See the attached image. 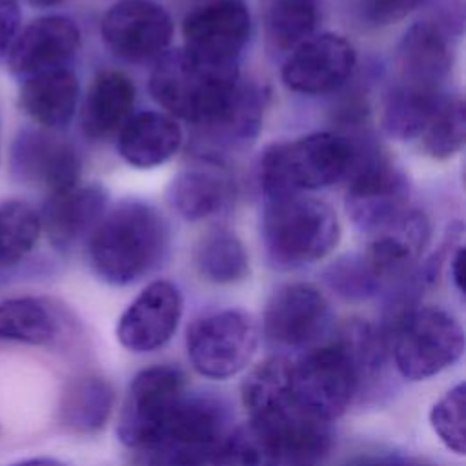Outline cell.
I'll use <instances>...</instances> for the list:
<instances>
[{
    "label": "cell",
    "mask_w": 466,
    "mask_h": 466,
    "mask_svg": "<svg viewBox=\"0 0 466 466\" xmlns=\"http://www.w3.org/2000/svg\"><path fill=\"white\" fill-rule=\"evenodd\" d=\"M87 240L93 271L109 284L126 286L160 264L169 246V226L149 202L126 198L104 213Z\"/></svg>",
    "instance_id": "cell-1"
},
{
    "label": "cell",
    "mask_w": 466,
    "mask_h": 466,
    "mask_svg": "<svg viewBox=\"0 0 466 466\" xmlns=\"http://www.w3.org/2000/svg\"><path fill=\"white\" fill-rule=\"evenodd\" d=\"M238 82L237 62H213L180 47L158 56L149 91L171 116L202 126L226 106Z\"/></svg>",
    "instance_id": "cell-2"
},
{
    "label": "cell",
    "mask_w": 466,
    "mask_h": 466,
    "mask_svg": "<svg viewBox=\"0 0 466 466\" xmlns=\"http://www.w3.org/2000/svg\"><path fill=\"white\" fill-rule=\"evenodd\" d=\"M386 331L388 351L400 377L426 380L451 364L464 351L461 322L437 306L399 304Z\"/></svg>",
    "instance_id": "cell-3"
},
{
    "label": "cell",
    "mask_w": 466,
    "mask_h": 466,
    "mask_svg": "<svg viewBox=\"0 0 466 466\" xmlns=\"http://www.w3.org/2000/svg\"><path fill=\"white\" fill-rule=\"evenodd\" d=\"M355 158L353 142L337 133L322 131L277 142L260 157V184L268 198L328 187L351 171Z\"/></svg>",
    "instance_id": "cell-4"
},
{
    "label": "cell",
    "mask_w": 466,
    "mask_h": 466,
    "mask_svg": "<svg viewBox=\"0 0 466 466\" xmlns=\"http://www.w3.org/2000/svg\"><path fill=\"white\" fill-rule=\"evenodd\" d=\"M262 238L277 266L299 268L324 258L337 248L340 224L328 202L300 193L282 195L268 198Z\"/></svg>",
    "instance_id": "cell-5"
},
{
    "label": "cell",
    "mask_w": 466,
    "mask_h": 466,
    "mask_svg": "<svg viewBox=\"0 0 466 466\" xmlns=\"http://www.w3.org/2000/svg\"><path fill=\"white\" fill-rule=\"evenodd\" d=\"M224 435L226 417L215 400L184 397L151 441L135 450V464L211 466Z\"/></svg>",
    "instance_id": "cell-6"
},
{
    "label": "cell",
    "mask_w": 466,
    "mask_h": 466,
    "mask_svg": "<svg viewBox=\"0 0 466 466\" xmlns=\"http://www.w3.org/2000/svg\"><path fill=\"white\" fill-rule=\"evenodd\" d=\"M258 346L255 319L238 308H226L195 319L186 331V351L193 370L213 380L240 373Z\"/></svg>",
    "instance_id": "cell-7"
},
{
    "label": "cell",
    "mask_w": 466,
    "mask_h": 466,
    "mask_svg": "<svg viewBox=\"0 0 466 466\" xmlns=\"http://www.w3.org/2000/svg\"><path fill=\"white\" fill-rule=\"evenodd\" d=\"M362 380L360 370L335 339L309 348L291 362V388L297 402L328 422L350 408Z\"/></svg>",
    "instance_id": "cell-8"
},
{
    "label": "cell",
    "mask_w": 466,
    "mask_h": 466,
    "mask_svg": "<svg viewBox=\"0 0 466 466\" xmlns=\"http://www.w3.org/2000/svg\"><path fill=\"white\" fill-rule=\"evenodd\" d=\"M186 377L180 368L155 364L138 371L127 386L116 435L129 450L142 448L167 420L184 395Z\"/></svg>",
    "instance_id": "cell-9"
},
{
    "label": "cell",
    "mask_w": 466,
    "mask_h": 466,
    "mask_svg": "<svg viewBox=\"0 0 466 466\" xmlns=\"http://www.w3.org/2000/svg\"><path fill=\"white\" fill-rule=\"evenodd\" d=\"M100 35L116 56L144 62L166 53L173 38V20L153 0H118L106 11Z\"/></svg>",
    "instance_id": "cell-10"
},
{
    "label": "cell",
    "mask_w": 466,
    "mask_h": 466,
    "mask_svg": "<svg viewBox=\"0 0 466 466\" xmlns=\"http://www.w3.org/2000/svg\"><path fill=\"white\" fill-rule=\"evenodd\" d=\"M353 167L359 169L346 193V211L359 229L371 235L410 206V182L399 167L380 157Z\"/></svg>",
    "instance_id": "cell-11"
},
{
    "label": "cell",
    "mask_w": 466,
    "mask_h": 466,
    "mask_svg": "<svg viewBox=\"0 0 466 466\" xmlns=\"http://www.w3.org/2000/svg\"><path fill=\"white\" fill-rule=\"evenodd\" d=\"M355 62V47L342 35H311L289 51L282 67V80L291 91L324 95L348 82Z\"/></svg>",
    "instance_id": "cell-12"
},
{
    "label": "cell",
    "mask_w": 466,
    "mask_h": 466,
    "mask_svg": "<svg viewBox=\"0 0 466 466\" xmlns=\"http://www.w3.org/2000/svg\"><path fill=\"white\" fill-rule=\"evenodd\" d=\"M329 304L311 284L293 282L280 286L268 300L262 328L264 335L284 348H309L328 329Z\"/></svg>",
    "instance_id": "cell-13"
},
{
    "label": "cell",
    "mask_w": 466,
    "mask_h": 466,
    "mask_svg": "<svg viewBox=\"0 0 466 466\" xmlns=\"http://www.w3.org/2000/svg\"><path fill=\"white\" fill-rule=\"evenodd\" d=\"M180 317V289L169 280H155L147 284L120 315L116 339L127 351H155L175 335Z\"/></svg>",
    "instance_id": "cell-14"
},
{
    "label": "cell",
    "mask_w": 466,
    "mask_h": 466,
    "mask_svg": "<svg viewBox=\"0 0 466 466\" xmlns=\"http://www.w3.org/2000/svg\"><path fill=\"white\" fill-rule=\"evenodd\" d=\"M186 49L213 60L237 62L251 35V15L242 0H211L186 15Z\"/></svg>",
    "instance_id": "cell-15"
},
{
    "label": "cell",
    "mask_w": 466,
    "mask_h": 466,
    "mask_svg": "<svg viewBox=\"0 0 466 466\" xmlns=\"http://www.w3.org/2000/svg\"><path fill=\"white\" fill-rule=\"evenodd\" d=\"M11 171L51 195L78 184L80 158L64 138L44 129H22L11 146Z\"/></svg>",
    "instance_id": "cell-16"
},
{
    "label": "cell",
    "mask_w": 466,
    "mask_h": 466,
    "mask_svg": "<svg viewBox=\"0 0 466 466\" xmlns=\"http://www.w3.org/2000/svg\"><path fill=\"white\" fill-rule=\"evenodd\" d=\"M80 47L78 25L62 15L33 20L16 35L9 49V69L22 80L67 67Z\"/></svg>",
    "instance_id": "cell-17"
},
{
    "label": "cell",
    "mask_w": 466,
    "mask_h": 466,
    "mask_svg": "<svg viewBox=\"0 0 466 466\" xmlns=\"http://www.w3.org/2000/svg\"><path fill=\"white\" fill-rule=\"evenodd\" d=\"M109 193L102 184L73 186L51 193L42 208L40 228L56 249H69L89 237L106 213Z\"/></svg>",
    "instance_id": "cell-18"
},
{
    "label": "cell",
    "mask_w": 466,
    "mask_h": 466,
    "mask_svg": "<svg viewBox=\"0 0 466 466\" xmlns=\"http://www.w3.org/2000/svg\"><path fill=\"white\" fill-rule=\"evenodd\" d=\"M169 208L186 220H202L224 209L233 198V177L215 158L202 157L182 167L169 182Z\"/></svg>",
    "instance_id": "cell-19"
},
{
    "label": "cell",
    "mask_w": 466,
    "mask_h": 466,
    "mask_svg": "<svg viewBox=\"0 0 466 466\" xmlns=\"http://www.w3.org/2000/svg\"><path fill=\"white\" fill-rule=\"evenodd\" d=\"M450 66L451 51L444 33L435 24L417 22L397 46L395 84L442 91Z\"/></svg>",
    "instance_id": "cell-20"
},
{
    "label": "cell",
    "mask_w": 466,
    "mask_h": 466,
    "mask_svg": "<svg viewBox=\"0 0 466 466\" xmlns=\"http://www.w3.org/2000/svg\"><path fill=\"white\" fill-rule=\"evenodd\" d=\"M430 220L424 211L406 208L391 222L373 231L366 258L380 279L406 275L430 242Z\"/></svg>",
    "instance_id": "cell-21"
},
{
    "label": "cell",
    "mask_w": 466,
    "mask_h": 466,
    "mask_svg": "<svg viewBox=\"0 0 466 466\" xmlns=\"http://www.w3.org/2000/svg\"><path fill=\"white\" fill-rule=\"evenodd\" d=\"M135 84L122 71H102L91 82L82 102L80 124L91 140L118 135L135 107Z\"/></svg>",
    "instance_id": "cell-22"
},
{
    "label": "cell",
    "mask_w": 466,
    "mask_h": 466,
    "mask_svg": "<svg viewBox=\"0 0 466 466\" xmlns=\"http://www.w3.org/2000/svg\"><path fill=\"white\" fill-rule=\"evenodd\" d=\"M180 144V126L171 115L160 111L131 115L116 135L120 157L135 167H155L167 162Z\"/></svg>",
    "instance_id": "cell-23"
},
{
    "label": "cell",
    "mask_w": 466,
    "mask_h": 466,
    "mask_svg": "<svg viewBox=\"0 0 466 466\" xmlns=\"http://www.w3.org/2000/svg\"><path fill=\"white\" fill-rule=\"evenodd\" d=\"M80 84L69 67L46 71L24 80L20 106L46 129L66 127L76 111Z\"/></svg>",
    "instance_id": "cell-24"
},
{
    "label": "cell",
    "mask_w": 466,
    "mask_h": 466,
    "mask_svg": "<svg viewBox=\"0 0 466 466\" xmlns=\"http://www.w3.org/2000/svg\"><path fill=\"white\" fill-rule=\"evenodd\" d=\"M264 113V93L253 84L238 82L226 106L208 122L197 126L200 137L217 147L237 149L255 140Z\"/></svg>",
    "instance_id": "cell-25"
},
{
    "label": "cell",
    "mask_w": 466,
    "mask_h": 466,
    "mask_svg": "<svg viewBox=\"0 0 466 466\" xmlns=\"http://www.w3.org/2000/svg\"><path fill=\"white\" fill-rule=\"evenodd\" d=\"M115 402L111 384L100 375L73 379L60 399L58 417L62 426L75 433H95L106 426Z\"/></svg>",
    "instance_id": "cell-26"
},
{
    "label": "cell",
    "mask_w": 466,
    "mask_h": 466,
    "mask_svg": "<svg viewBox=\"0 0 466 466\" xmlns=\"http://www.w3.org/2000/svg\"><path fill=\"white\" fill-rule=\"evenodd\" d=\"M448 96L442 91L393 84L382 106V127L397 140L419 138Z\"/></svg>",
    "instance_id": "cell-27"
},
{
    "label": "cell",
    "mask_w": 466,
    "mask_h": 466,
    "mask_svg": "<svg viewBox=\"0 0 466 466\" xmlns=\"http://www.w3.org/2000/svg\"><path fill=\"white\" fill-rule=\"evenodd\" d=\"M60 328V317L46 299L13 297L0 302V340L42 346L55 340Z\"/></svg>",
    "instance_id": "cell-28"
},
{
    "label": "cell",
    "mask_w": 466,
    "mask_h": 466,
    "mask_svg": "<svg viewBox=\"0 0 466 466\" xmlns=\"http://www.w3.org/2000/svg\"><path fill=\"white\" fill-rule=\"evenodd\" d=\"M195 266L200 277L213 284H235L249 273L242 240L226 228H215L202 235L195 248Z\"/></svg>",
    "instance_id": "cell-29"
},
{
    "label": "cell",
    "mask_w": 466,
    "mask_h": 466,
    "mask_svg": "<svg viewBox=\"0 0 466 466\" xmlns=\"http://www.w3.org/2000/svg\"><path fill=\"white\" fill-rule=\"evenodd\" d=\"M40 231V217L27 202L0 200V271L31 253Z\"/></svg>",
    "instance_id": "cell-30"
},
{
    "label": "cell",
    "mask_w": 466,
    "mask_h": 466,
    "mask_svg": "<svg viewBox=\"0 0 466 466\" xmlns=\"http://www.w3.org/2000/svg\"><path fill=\"white\" fill-rule=\"evenodd\" d=\"M319 9L315 0H271L266 11V35L279 51H291L315 35Z\"/></svg>",
    "instance_id": "cell-31"
},
{
    "label": "cell",
    "mask_w": 466,
    "mask_h": 466,
    "mask_svg": "<svg viewBox=\"0 0 466 466\" xmlns=\"http://www.w3.org/2000/svg\"><path fill=\"white\" fill-rule=\"evenodd\" d=\"M211 466H282V462L266 431L248 420L224 435Z\"/></svg>",
    "instance_id": "cell-32"
},
{
    "label": "cell",
    "mask_w": 466,
    "mask_h": 466,
    "mask_svg": "<svg viewBox=\"0 0 466 466\" xmlns=\"http://www.w3.org/2000/svg\"><path fill=\"white\" fill-rule=\"evenodd\" d=\"M422 149L431 158H450L466 142V109L462 98H446L431 122L419 137Z\"/></svg>",
    "instance_id": "cell-33"
},
{
    "label": "cell",
    "mask_w": 466,
    "mask_h": 466,
    "mask_svg": "<svg viewBox=\"0 0 466 466\" xmlns=\"http://www.w3.org/2000/svg\"><path fill=\"white\" fill-rule=\"evenodd\" d=\"M333 339L350 353L362 377L375 373L388 353L386 331L364 319L346 320Z\"/></svg>",
    "instance_id": "cell-34"
},
{
    "label": "cell",
    "mask_w": 466,
    "mask_h": 466,
    "mask_svg": "<svg viewBox=\"0 0 466 466\" xmlns=\"http://www.w3.org/2000/svg\"><path fill=\"white\" fill-rule=\"evenodd\" d=\"M466 388L459 382L448 390L430 410V424L439 441L453 453L466 450Z\"/></svg>",
    "instance_id": "cell-35"
},
{
    "label": "cell",
    "mask_w": 466,
    "mask_h": 466,
    "mask_svg": "<svg viewBox=\"0 0 466 466\" xmlns=\"http://www.w3.org/2000/svg\"><path fill=\"white\" fill-rule=\"evenodd\" d=\"M329 286L346 299H366L380 286V277L366 257H344L326 273Z\"/></svg>",
    "instance_id": "cell-36"
},
{
    "label": "cell",
    "mask_w": 466,
    "mask_h": 466,
    "mask_svg": "<svg viewBox=\"0 0 466 466\" xmlns=\"http://www.w3.org/2000/svg\"><path fill=\"white\" fill-rule=\"evenodd\" d=\"M426 0H360L359 11L368 25L382 27L406 18Z\"/></svg>",
    "instance_id": "cell-37"
},
{
    "label": "cell",
    "mask_w": 466,
    "mask_h": 466,
    "mask_svg": "<svg viewBox=\"0 0 466 466\" xmlns=\"http://www.w3.org/2000/svg\"><path fill=\"white\" fill-rule=\"evenodd\" d=\"M18 0H0V58L9 53L20 29Z\"/></svg>",
    "instance_id": "cell-38"
},
{
    "label": "cell",
    "mask_w": 466,
    "mask_h": 466,
    "mask_svg": "<svg viewBox=\"0 0 466 466\" xmlns=\"http://www.w3.org/2000/svg\"><path fill=\"white\" fill-rule=\"evenodd\" d=\"M348 466H433L426 461L406 455H370L351 461Z\"/></svg>",
    "instance_id": "cell-39"
},
{
    "label": "cell",
    "mask_w": 466,
    "mask_h": 466,
    "mask_svg": "<svg viewBox=\"0 0 466 466\" xmlns=\"http://www.w3.org/2000/svg\"><path fill=\"white\" fill-rule=\"evenodd\" d=\"M450 258V273L455 288L462 293L464 291V248L457 246L451 253Z\"/></svg>",
    "instance_id": "cell-40"
},
{
    "label": "cell",
    "mask_w": 466,
    "mask_h": 466,
    "mask_svg": "<svg viewBox=\"0 0 466 466\" xmlns=\"http://www.w3.org/2000/svg\"><path fill=\"white\" fill-rule=\"evenodd\" d=\"M11 466H66V464L60 462L58 459H53V457H33V459L18 461Z\"/></svg>",
    "instance_id": "cell-41"
},
{
    "label": "cell",
    "mask_w": 466,
    "mask_h": 466,
    "mask_svg": "<svg viewBox=\"0 0 466 466\" xmlns=\"http://www.w3.org/2000/svg\"><path fill=\"white\" fill-rule=\"evenodd\" d=\"M25 2L35 5V7H53V5H58V4H62L66 0H25Z\"/></svg>",
    "instance_id": "cell-42"
}]
</instances>
